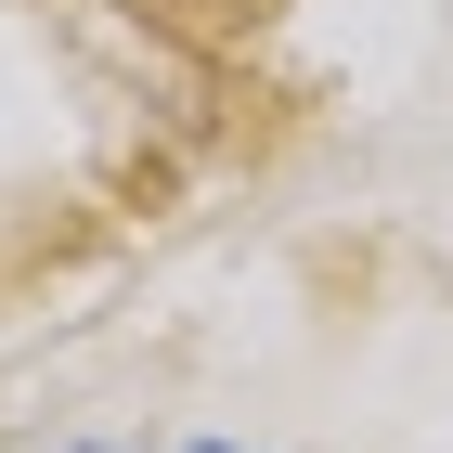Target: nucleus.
Masks as SVG:
<instances>
[{"mask_svg":"<svg viewBox=\"0 0 453 453\" xmlns=\"http://www.w3.org/2000/svg\"><path fill=\"white\" fill-rule=\"evenodd\" d=\"M208 453H220V441H208Z\"/></svg>","mask_w":453,"mask_h":453,"instance_id":"1","label":"nucleus"}]
</instances>
